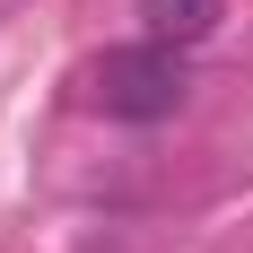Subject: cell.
Listing matches in <instances>:
<instances>
[{
  "label": "cell",
  "mask_w": 253,
  "mask_h": 253,
  "mask_svg": "<svg viewBox=\"0 0 253 253\" xmlns=\"http://www.w3.org/2000/svg\"><path fill=\"white\" fill-rule=\"evenodd\" d=\"M218 18H227V0H140V35L149 44H175V52L210 44Z\"/></svg>",
  "instance_id": "obj_2"
},
{
  "label": "cell",
  "mask_w": 253,
  "mask_h": 253,
  "mask_svg": "<svg viewBox=\"0 0 253 253\" xmlns=\"http://www.w3.org/2000/svg\"><path fill=\"white\" fill-rule=\"evenodd\" d=\"M183 96H192V70L175 44H123L96 61V114L114 123H166Z\"/></svg>",
  "instance_id": "obj_1"
}]
</instances>
